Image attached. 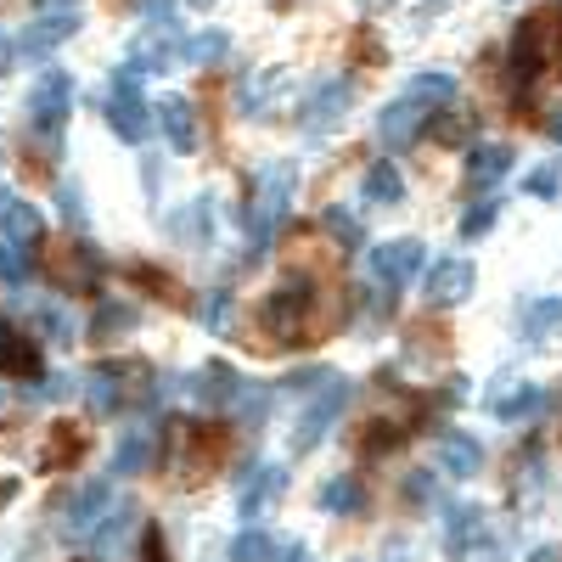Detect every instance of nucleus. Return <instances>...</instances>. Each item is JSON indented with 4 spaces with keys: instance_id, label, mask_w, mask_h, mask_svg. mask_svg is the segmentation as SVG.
Returning a JSON list of instances; mask_svg holds the SVG:
<instances>
[{
    "instance_id": "obj_13",
    "label": "nucleus",
    "mask_w": 562,
    "mask_h": 562,
    "mask_svg": "<svg viewBox=\"0 0 562 562\" xmlns=\"http://www.w3.org/2000/svg\"><path fill=\"white\" fill-rule=\"evenodd\" d=\"M108 512H113V484H79V490L68 495V506H63V529H68L74 540H85L90 529L108 518Z\"/></svg>"
},
{
    "instance_id": "obj_35",
    "label": "nucleus",
    "mask_w": 562,
    "mask_h": 562,
    "mask_svg": "<svg viewBox=\"0 0 562 562\" xmlns=\"http://www.w3.org/2000/svg\"><path fill=\"white\" fill-rule=\"evenodd\" d=\"M326 231H333L344 248H360V243H366V231H360V220H355L349 209H326Z\"/></svg>"
},
{
    "instance_id": "obj_20",
    "label": "nucleus",
    "mask_w": 562,
    "mask_h": 562,
    "mask_svg": "<svg viewBox=\"0 0 562 562\" xmlns=\"http://www.w3.org/2000/svg\"><path fill=\"white\" fill-rule=\"evenodd\" d=\"M0 371H12V378H40V349H34V338L18 333V326H0Z\"/></svg>"
},
{
    "instance_id": "obj_33",
    "label": "nucleus",
    "mask_w": 562,
    "mask_h": 562,
    "mask_svg": "<svg viewBox=\"0 0 562 562\" xmlns=\"http://www.w3.org/2000/svg\"><path fill=\"white\" fill-rule=\"evenodd\" d=\"M495 214H501V203H495V198L473 203V209L461 214V237H467V243H479V237H490V231H495Z\"/></svg>"
},
{
    "instance_id": "obj_32",
    "label": "nucleus",
    "mask_w": 562,
    "mask_h": 562,
    "mask_svg": "<svg viewBox=\"0 0 562 562\" xmlns=\"http://www.w3.org/2000/svg\"><path fill=\"white\" fill-rule=\"evenodd\" d=\"M562 192V169L557 164H535L529 175H524V198H540V203H551Z\"/></svg>"
},
{
    "instance_id": "obj_34",
    "label": "nucleus",
    "mask_w": 562,
    "mask_h": 562,
    "mask_svg": "<svg viewBox=\"0 0 562 562\" xmlns=\"http://www.w3.org/2000/svg\"><path fill=\"white\" fill-rule=\"evenodd\" d=\"M140 321V310L135 304H102V315H97V338H113V333H130V326Z\"/></svg>"
},
{
    "instance_id": "obj_19",
    "label": "nucleus",
    "mask_w": 562,
    "mask_h": 562,
    "mask_svg": "<svg viewBox=\"0 0 562 562\" xmlns=\"http://www.w3.org/2000/svg\"><path fill=\"white\" fill-rule=\"evenodd\" d=\"M512 326H518V338L540 344L546 333H557V326H562V293H551V299H529Z\"/></svg>"
},
{
    "instance_id": "obj_15",
    "label": "nucleus",
    "mask_w": 562,
    "mask_h": 562,
    "mask_svg": "<svg viewBox=\"0 0 562 562\" xmlns=\"http://www.w3.org/2000/svg\"><path fill=\"white\" fill-rule=\"evenodd\" d=\"M153 124L164 130V140H169L175 153H198V113H192V102H186V97H164L153 108Z\"/></svg>"
},
{
    "instance_id": "obj_39",
    "label": "nucleus",
    "mask_w": 562,
    "mask_h": 562,
    "mask_svg": "<svg viewBox=\"0 0 562 562\" xmlns=\"http://www.w3.org/2000/svg\"><path fill=\"white\" fill-rule=\"evenodd\" d=\"M23 248H12L7 237H0V281H23Z\"/></svg>"
},
{
    "instance_id": "obj_41",
    "label": "nucleus",
    "mask_w": 562,
    "mask_h": 562,
    "mask_svg": "<svg viewBox=\"0 0 562 562\" xmlns=\"http://www.w3.org/2000/svg\"><path fill=\"white\" fill-rule=\"evenodd\" d=\"M551 140H557V147H562V119H557V124H551Z\"/></svg>"
},
{
    "instance_id": "obj_4",
    "label": "nucleus",
    "mask_w": 562,
    "mask_h": 562,
    "mask_svg": "<svg viewBox=\"0 0 562 562\" xmlns=\"http://www.w3.org/2000/svg\"><path fill=\"white\" fill-rule=\"evenodd\" d=\"M349 394H355V389H349L344 378H326V383H321V394H315V400L299 411V422H293V450H299V456H310L326 434H333V422L349 411Z\"/></svg>"
},
{
    "instance_id": "obj_29",
    "label": "nucleus",
    "mask_w": 562,
    "mask_h": 562,
    "mask_svg": "<svg viewBox=\"0 0 562 562\" xmlns=\"http://www.w3.org/2000/svg\"><path fill=\"white\" fill-rule=\"evenodd\" d=\"M169 231H175V237H186V243H203V237H214V203H209V198H198L192 209H186V220H175Z\"/></svg>"
},
{
    "instance_id": "obj_37",
    "label": "nucleus",
    "mask_w": 562,
    "mask_h": 562,
    "mask_svg": "<svg viewBox=\"0 0 562 562\" xmlns=\"http://www.w3.org/2000/svg\"><path fill=\"white\" fill-rule=\"evenodd\" d=\"M198 321H203V333H225V321H231V299L225 293H209L198 304Z\"/></svg>"
},
{
    "instance_id": "obj_30",
    "label": "nucleus",
    "mask_w": 562,
    "mask_h": 562,
    "mask_svg": "<svg viewBox=\"0 0 562 562\" xmlns=\"http://www.w3.org/2000/svg\"><path fill=\"white\" fill-rule=\"evenodd\" d=\"M85 389H90V411H102V416H108V411H119V400H124V394H119V371H113V366L90 371Z\"/></svg>"
},
{
    "instance_id": "obj_9",
    "label": "nucleus",
    "mask_w": 562,
    "mask_h": 562,
    "mask_svg": "<svg viewBox=\"0 0 562 562\" xmlns=\"http://www.w3.org/2000/svg\"><path fill=\"white\" fill-rule=\"evenodd\" d=\"M349 102H355V85H349V79H321V85L304 90L299 119H304L310 135H326V130H333V124L349 113Z\"/></svg>"
},
{
    "instance_id": "obj_16",
    "label": "nucleus",
    "mask_w": 562,
    "mask_h": 562,
    "mask_svg": "<svg viewBox=\"0 0 562 562\" xmlns=\"http://www.w3.org/2000/svg\"><path fill=\"white\" fill-rule=\"evenodd\" d=\"M192 389H198V405L225 411V405H237V400H243V389H248V383H243L225 360H209V366L198 371V378H192Z\"/></svg>"
},
{
    "instance_id": "obj_12",
    "label": "nucleus",
    "mask_w": 562,
    "mask_h": 562,
    "mask_svg": "<svg viewBox=\"0 0 562 562\" xmlns=\"http://www.w3.org/2000/svg\"><path fill=\"white\" fill-rule=\"evenodd\" d=\"M135 524H140V512L130 506V501H113V512L85 535V546H90V557L97 562H119L124 551H130V540H135Z\"/></svg>"
},
{
    "instance_id": "obj_2",
    "label": "nucleus",
    "mask_w": 562,
    "mask_h": 562,
    "mask_svg": "<svg viewBox=\"0 0 562 562\" xmlns=\"http://www.w3.org/2000/svg\"><path fill=\"white\" fill-rule=\"evenodd\" d=\"M293 186H299V175H293L288 164H265L259 192H254V203H248V248H254V254H265V248L276 243L281 220H288V203H293Z\"/></svg>"
},
{
    "instance_id": "obj_24",
    "label": "nucleus",
    "mask_w": 562,
    "mask_h": 562,
    "mask_svg": "<svg viewBox=\"0 0 562 562\" xmlns=\"http://www.w3.org/2000/svg\"><path fill=\"white\" fill-rule=\"evenodd\" d=\"M360 192H366V203H400V198H405V175H400L389 158H378V164L366 169Z\"/></svg>"
},
{
    "instance_id": "obj_36",
    "label": "nucleus",
    "mask_w": 562,
    "mask_h": 562,
    "mask_svg": "<svg viewBox=\"0 0 562 562\" xmlns=\"http://www.w3.org/2000/svg\"><path fill=\"white\" fill-rule=\"evenodd\" d=\"M57 209H63V220H68L74 231H85V192H79L74 180H63V186H57Z\"/></svg>"
},
{
    "instance_id": "obj_21",
    "label": "nucleus",
    "mask_w": 562,
    "mask_h": 562,
    "mask_svg": "<svg viewBox=\"0 0 562 562\" xmlns=\"http://www.w3.org/2000/svg\"><path fill=\"white\" fill-rule=\"evenodd\" d=\"M29 315H34V326H40V338H52V344H74V338H79L74 310H68V304H57V299L29 304Z\"/></svg>"
},
{
    "instance_id": "obj_8",
    "label": "nucleus",
    "mask_w": 562,
    "mask_h": 562,
    "mask_svg": "<svg viewBox=\"0 0 562 562\" xmlns=\"http://www.w3.org/2000/svg\"><path fill=\"white\" fill-rule=\"evenodd\" d=\"M68 34H79V7H52V12H40V18L12 40V57H29V63H34V57H52Z\"/></svg>"
},
{
    "instance_id": "obj_23",
    "label": "nucleus",
    "mask_w": 562,
    "mask_h": 562,
    "mask_svg": "<svg viewBox=\"0 0 562 562\" xmlns=\"http://www.w3.org/2000/svg\"><path fill=\"white\" fill-rule=\"evenodd\" d=\"M147 461H153V434H140L130 428L119 445H113V473L119 479H135V473H147Z\"/></svg>"
},
{
    "instance_id": "obj_31",
    "label": "nucleus",
    "mask_w": 562,
    "mask_h": 562,
    "mask_svg": "<svg viewBox=\"0 0 562 562\" xmlns=\"http://www.w3.org/2000/svg\"><path fill=\"white\" fill-rule=\"evenodd\" d=\"M276 557V540L265 529H243L237 546H231V562H270Z\"/></svg>"
},
{
    "instance_id": "obj_3",
    "label": "nucleus",
    "mask_w": 562,
    "mask_h": 562,
    "mask_svg": "<svg viewBox=\"0 0 562 562\" xmlns=\"http://www.w3.org/2000/svg\"><path fill=\"white\" fill-rule=\"evenodd\" d=\"M108 124H113L119 140H130V147L153 135V108H147V97H140V74H130V68L113 74V85H108Z\"/></svg>"
},
{
    "instance_id": "obj_27",
    "label": "nucleus",
    "mask_w": 562,
    "mask_h": 562,
    "mask_svg": "<svg viewBox=\"0 0 562 562\" xmlns=\"http://www.w3.org/2000/svg\"><path fill=\"white\" fill-rule=\"evenodd\" d=\"M276 90H281V74H276V68H259V74H248V79L237 85V108H243V113H265Z\"/></svg>"
},
{
    "instance_id": "obj_18",
    "label": "nucleus",
    "mask_w": 562,
    "mask_h": 562,
    "mask_svg": "<svg viewBox=\"0 0 562 562\" xmlns=\"http://www.w3.org/2000/svg\"><path fill=\"white\" fill-rule=\"evenodd\" d=\"M439 467H445L450 479H473L479 467H484V445H479L473 434H456V428H450V434L439 439Z\"/></svg>"
},
{
    "instance_id": "obj_40",
    "label": "nucleus",
    "mask_w": 562,
    "mask_h": 562,
    "mask_svg": "<svg viewBox=\"0 0 562 562\" xmlns=\"http://www.w3.org/2000/svg\"><path fill=\"white\" fill-rule=\"evenodd\" d=\"M529 562H557V551H551V546H546V551H535V557H529Z\"/></svg>"
},
{
    "instance_id": "obj_22",
    "label": "nucleus",
    "mask_w": 562,
    "mask_h": 562,
    "mask_svg": "<svg viewBox=\"0 0 562 562\" xmlns=\"http://www.w3.org/2000/svg\"><path fill=\"white\" fill-rule=\"evenodd\" d=\"M490 411H495L501 422H535V416L546 411V389L524 383V389H512V394H490Z\"/></svg>"
},
{
    "instance_id": "obj_17",
    "label": "nucleus",
    "mask_w": 562,
    "mask_h": 562,
    "mask_svg": "<svg viewBox=\"0 0 562 562\" xmlns=\"http://www.w3.org/2000/svg\"><path fill=\"white\" fill-rule=\"evenodd\" d=\"M506 169H512V147H501V140L467 153V186H473V192H490V186H501Z\"/></svg>"
},
{
    "instance_id": "obj_7",
    "label": "nucleus",
    "mask_w": 562,
    "mask_h": 562,
    "mask_svg": "<svg viewBox=\"0 0 562 562\" xmlns=\"http://www.w3.org/2000/svg\"><path fill=\"white\" fill-rule=\"evenodd\" d=\"M473 281H479L473 259H461V254H439V259H434V270L422 276V299H428L434 310H456V304H467Z\"/></svg>"
},
{
    "instance_id": "obj_10",
    "label": "nucleus",
    "mask_w": 562,
    "mask_h": 562,
    "mask_svg": "<svg viewBox=\"0 0 562 562\" xmlns=\"http://www.w3.org/2000/svg\"><path fill=\"white\" fill-rule=\"evenodd\" d=\"M422 265H428V248H422L416 237H394L383 248H371V276L383 281V288H405L411 276H422Z\"/></svg>"
},
{
    "instance_id": "obj_25",
    "label": "nucleus",
    "mask_w": 562,
    "mask_h": 562,
    "mask_svg": "<svg viewBox=\"0 0 562 562\" xmlns=\"http://www.w3.org/2000/svg\"><path fill=\"white\" fill-rule=\"evenodd\" d=\"M479 535H484V512H479V506H456V512H450V529H445L450 557H467Z\"/></svg>"
},
{
    "instance_id": "obj_6",
    "label": "nucleus",
    "mask_w": 562,
    "mask_h": 562,
    "mask_svg": "<svg viewBox=\"0 0 562 562\" xmlns=\"http://www.w3.org/2000/svg\"><path fill=\"white\" fill-rule=\"evenodd\" d=\"M23 113H29V124H34L40 135H57V130L68 124V113H74V74H63V68L40 74V79L29 85Z\"/></svg>"
},
{
    "instance_id": "obj_5",
    "label": "nucleus",
    "mask_w": 562,
    "mask_h": 562,
    "mask_svg": "<svg viewBox=\"0 0 562 562\" xmlns=\"http://www.w3.org/2000/svg\"><path fill=\"white\" fill-rule=\"evenodd\" d=\"M259 326L276 344H299V333L310 326V281H281V288L259 304Z\"/></svg>"
},
{
    "instance_id": "obj_28",
    "label": "nucleus",
    "mask_w": 562,
    "mask_h": 562,
    "mask_svg": "<svg viewBox=\"0 0 562 562\" xmlns=\"http://www.w3.org/2000/svg\"><path fill=\"white\" fill-rule=\"evenodd\" d=\"M225 52H231V34L225 29H203V34H192L186 40V63H198V68H214V63H225Z\"/></svg>"
},
{
    "instance_id": "obj_11",
    "label": "nucleus",
    "mask_w": 562,
    "mask_h": 562,
    "mask_svg": "<svg viewBox=\"0 0 562 562\" xmlns=\"http://www.w3.org/2000/svg\"><path fill=\"white\" fill-rule=\"evenodd\" d=\"M512 57H518V79L540 74L551 57H557V12H540L518 29V40H512Z\"/></svg>"
},
{
    "instance_id": "obj_14",
    "label": "nucleus",
    "mask_w": 562,
    "mask_h": 562,
    "mask_svg": "<svg viewBox=\"0 0 562 562\" xmlns=\"http://www.w3.org/2000/svg\"><path fill=\"white\" fill-rule=\"evenodd\" d=\"M281 490H288V473H281L276 461H254L248 479H243V490H237V512H243V518H259V512H265Z\"/></svg>"
},
{
    "instance_id": "obj_38",
    "label": "nucleus",
    "mask_w": 562,
    "mask_h": 562,
    "mask_svg": "<svg viewBox=\"0 0 562 562\" xmlns=\"http://www.w3.org/2000/svg\"><path fill=\"white\" fill-rule=\"evenodd\" d=\"M79 450H85L79 434H74V428H57V434H52V450H45V467H63V461H74Z\"/></svg>"
},
{
    "instance_id": "obj_1",
    "label": "nucleus",
    "mask_w": 562,
    "mask_h": 562,
    "mask_svg": "<svg viewBox=\"0 0 562 562\" xmlns=\"http://www.w3.org/2000/svg\"><path fill=\"white\" fill-rule=\"evenodd\" d=\"M445 102H456V79H450V74H416L400 97L378 113V140H383L389 153L411 147V140L434 124V113H439Z\"/></svg>"
},
{
    "instance_id": "obj_26",
    "label": "nucleus",
    "mask_w": 562,
    "mask_h": 562,
    "mask_svg": "<svg viewBox=\"0 0 562 562\" xmlns=\"http://www.w3.org/2000/svg\"><path fill=\"white\" fill-rule=\"evenodd\" d=\"M321 506L333 512V518H349V512H360V506H366V490H360V479H349V473L326 479V484H321Z\"/></svg>"
}]
</instances>
